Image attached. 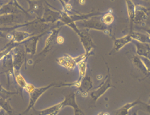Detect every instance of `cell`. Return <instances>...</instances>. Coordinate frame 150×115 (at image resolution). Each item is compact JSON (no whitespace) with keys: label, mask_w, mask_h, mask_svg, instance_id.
<instances>
[{"label":"cell","mask_w":150,"mask_h":115,"mask_svg":"<svg viewBox=\"0 0 150 115\" xmlns=\"http://www.w3.org/2000/svg\"><path fill=\"white\" fill-rule=\"evenodd\" d=\"M64 42V39L63 36H60V35H58L57 38H56V44H63Z\"/></svg>","instance_id":"cell-34"},{"label":"cell","mask_w":150,"mask_h":115,"mask_svg":"<svg viewBox=\"0 0 150 115\" xmlns=\"http://www.w3.org/2000/svg\"><path fill=\"white\" fill-rule=\"evenodd\" d=\"M5 111H4V110H3V109H2V110H1V111H0V115H5Z\"/></svg>","instance_id":"cell-39"},{"label":"cell","mask_w":150,"mask_h":115,"mask_svg":"<svg viewBox=\"0 0 150 115\" xmlns=\"http://www.w3.org/2000/svg\"><path fill=\"white\" fill-rule=\"evenodd\" d=\"M149 17V9L141 5H136L135 8L134 23L137 25H144Z\"/></svg>","instance_id":"cell-12"},{"label":"cell","mask_w":150,"mask_h":115,"mask_svg":"<svg viewBox=\"0 0 150 115\" xmlns=\"http://www.w3.org/2000/svg\"><path fill=\"white\" fill-rule=\"evenodd\" d=\"M61 28L62 27H60V26H56L55 28L51 29L49 35L47 37L46 40H45V46L43 48V51L36 56L37 59H38L36 60V63L37 61L43 59L47 55V53L54 48L55 44H56V38L59 35V33L61 30Z\"/></svg>","instance_id":"cell-4"},{"label":"cell","mask_w":150,"mask_h":115,"mask_svg":"<svg viewBox=\"0 0 150 115\" xmlns=\"http://www.w3.org/2000/svg\"><path fill=\"white\" fill-rule=\"evenodd\" d=\"M126 6H127V11H128V16L129 19V33L133 31V24H134V18H135V8L136 5L133 1L131 0H127L125 1Z\"/></svg>","instance_id":"cell-19"},{"label":"cell","mask_w":150,"mask_h":115,"mask_svg":"<svg viewBox=\"0 0 150 115\" xmlns=\"http://www.w3.org/2000/svg\"><path fill=\"white\" fill-rule=\"evenodd\" d=\"M59 114V112H55V113H53V114H50V115H57Z\"/></svg>","instance_id":"cell-41"},{"label":"cell","mask_w":150,"mask_h":115,"mask_svg":"<svg viewBox=\"0 0 150 115\" xmlns=\"http://www.w3.org/2000/svg\"><path fill=\"white\" fill-rule=\"evenodd\" d=\"M63 6V11H64L68 14H71L72 12V6L70 2L68 1H59Z\"/></svg>","instance_id":"cell-30"},{"label":"cell","mask_w":150,"mask_h":115,"mask_svg":"<svg viewBox=\"0 0 150 115\" xmlns=\"http://www.w3.org/2000/svg\"><path fill=\"white\" fill-rule=\"evenodd\" d=\"M79 3H80V4H83V3H86V2H85V1H80V2H79Z\"/></svg>","instance_id":"cell-42"},{"label":"cell","mask_w":150,"mask_h":115,"mask_svg":"<svg viewBox=\"0 0 150 115\" xmlns=\"http://www.w3.org/2000/svg\"><path fill=\"white\" fill-rule=\"evenodd\" d=\"M13 59V65H14V69H15V73L20 72L22 66L24 65L26 67V60H27V53L23 46V44H21L16 47L15 49L11 52Z\"/></svg>","instance_id":"cell-3"},{"label":"cell","mask_w":150,"mask_h":115,"mask_svg":"<svg viewBox=\"0 0 150 115\" xmlns=\"http://www.w3.org/2000/svg\"><path fill=\"white\" fill-rule=\"evenodd\" d=\"M34 34L29 33L28 31H13L10 34L7 35V36L14 43L18 44H23V42L32 37Z\"/></svg>","instance_id":"cell-14"},{"label":"cell","mask_w":150,"mask_h":115,"mask_svg":"<svg viewBox=\"0 0 150 115\" xmlns=\"http://www.w3.org/2000/svg\"><path fill=\"white\" fill-rule=\"evenodd\" d=\"M74 86L76 87V84L75 82L73 83H64V82H55V83H52V84H48L47 86L44 87H40V88H35V89L33 93H31L30 95V101H29V104H28V108L25 109V111L20 114V115H24L30 111V109L31 108H33L35 104L36 103L38 99L40 98V97L43 95V93H45L47 89H49L50 88L52 87H71Z\"/></svg>","instance_id":"cell-1"},{"label":"cell","mask_w":150,"mask_h":115,"mask_svg":"<svg viewBox=\"0 0 150 115\" xmlns=\"http://www.w3.org/2000/svg\"><path fill=\"white\" fill-rule=\"evenodd\" d=\"M0 37H6V35L3 33V31L0 32Z\"/></svg>","instance_id":"cell-36"},{"label":"cell","mask_w":150,"mask_h":115,"mask_svg":"<svg viewBox=\"0 0 150 115\" xmlns=\"http://www.w3.org/2000/svg\"><path fill=\"white\" fill-rule=\"evenodd\" d=\"M132 63H133V65L136 67V69H138L139 71L142 72L143 74H144L146 77H148V75H149V72L147 71V69L145 68V66L144 65V64L142 62V60H141V57L140 56H138L137 55H135L132 57Z\"/></svg>","instance_id":"cell-25"},{"label":"cell","mask_w":150,"mask_h":115,"mask_svg":"<svg viewBox=\"0 0 150 115\" xmlns=\"http://www.w3.org/2000/svg\"><path fill=\"white\" fill-rule=\"evenodd\" d=\"M38 19H35L32 21H29V22L24 23H19V24L14 25V26H11V27H0V32L1 31H16V29H18L19 28H22V27H25L28 24H38Z\"/></svg>","instance_id":"cell-26"},{"label":"cell","mask_w":150,"mask_h":115,"mask_svg":"<svg viewBox=\"0 0 150 115\" xmlns=\"http://www.w3.org/2000/svg\"><path fill=\"white\" fill-rule=\"evenodd\" d=\"M23 11L25 14H28V11L24 10L18 3L17 1H10L6 4H4L0 7V16H6V15H12V14H16L18 11Z\"/></svg>","instance_id":"cell-10"},{"label":"cell","mask_w":150,"mask_h":115,"mask_svg":"<svg viewBox=\"0 0 150 115\" xmlns=\"http://www.w3.org/2000/svg\"><path fill=\"white\" fill-rule=\"evenodd\" d=\"M89 55H87L85 53H83L80 56H78L76 57H72L70 55L65 54L64 56H61L56 60V62L59 65H60L65 69H67V71H72L76 67L77 64L81 61L82 60L85 58H88Z\"/></svg>","instance_id":"cell-5"},{"label":"cell","mask_w":150,"mask_h":115,"mask_svg":"<svg viewBox=\"0 0 150 115\" xmlns=\"http://www.w3.org/2000/svg\"><path fill=\"white\" fill-rule=\"evenodd\" d=\"M63 107L70 106L73 109L74 115H85L82 109H80L76 100V94L74 92H70L64 96V100L61 102Z\"/></svg>","instance_id":"cell-8"},{"label":"cell","mask_w":150,"mask_h":115,"mask_svg":"<svg viewBox=\"0 0 150 115\" xmlns=\"http://www.w3.org/2000/svg\"><path fill=\"white\" fill-rule=\"evenodd\" d=\"M142 62L144 64V65L145 66V68L147 69V71L149 72V75L150 74V59L145 58V57H141ZM148 75V76H149Z\"/></svg>","instance_id":"cell-32"},{"label":"cell","mask_w":150,"mask_h":115,"mask_svg":"<svg viewBox=\"0 0 150 115\" xmlns=\"http://www.w3.org/2000/svg\"><path fill=\"white\" fill-rule=\"evenodd\" d=\"M0 108L4 110L8 115H14L13 109L7 99L0 97Z\"/></svg>","instance_id":"cell-28"},{"label":"cell","mask_w":150,"mask_h":115,"mask_svg":"<svg viewBox=\"0 0 150 115\" xmlns=\"http://www.w3.org/2000/svg\"><path fill=\"white\" fill-rule=\"evenodd\" d=\"M111 87H112V85L111 84V77L110 74H109V70H108V73L107 77H106V79L104 80V81L103 82V84L100 85L97 89H96L95 91H93L92 93H90V96L92 97V100L96 102L97 100L104 95V93L107 92L108 89H109Z\"/></svg>","instance_id":"cell-7"},{"label":"cell","mask_w":150,"mask_h":115,"mask_svg":"<svg viewBox=\"0 0 150 115\" xmlns=\"http://www.w3.org/2000/svg\"><path fill=\"white\" fill-rule=\"evenodd\" d=\"M129 34L131 35L132 40L137 41V42H140L142 44H150L149 36L148 35L143 34V33L137 32V31H132Z\"/></svg>","instance_id":"cell-24"},{"label":"cell","mask_w":150,"mask_h":115,"mask_svg":"<svg viewBox=\"0 0 150 115\" xmlns=\"http://www.w3.org/2000/svg\"><path fill=\"white\" fill-rule=\"evenodd\" d=\"M140 102H141V100L137 99L134 102H132L127 103L125 106H123L122 107H120V109H117L115 113V115H128L129 110L136 106H137L138 104H140Z\"/></svg>","instance_id":"cell-22"},{"label":"cell","mask_w":150,"mask_h":115,"mask_svg":"<svg viewBox=\"0 0 150 115\" xmlns=\"http://www.w3.org/2000/svg\"><path fill=\"white\" fill-rule=\"evenodd\" d=\"M92 88V81L91 77L89 76L86 75L85 77H83V79L80 82V84L79 88L77 89H78V93H80L82 97H86L88 95V92Z\"/></svg>","instance_id":"cell-16"},{"label":"cell","mask_w":150,"mask_h":115,"mask_svg":"<svg viewBox=\"0 0 150 115\" xmlns=\"http://www.w3.org/2000/svg\"><path fill=\"white\" fill-rule=\"evenodd\" d=\"M1 110H2V109H1V108H0V111H1Z\"/></svg>","instance_id":"cell-44"},{"label":"cell","mask_w":150,"mask_h":115,"mask_svg":"<svg viewBox=\"0 0 150 115\" xmlns=\"http://www.w3.org/2000/svg\"><path fill=\"white\" fill-rule=\"evenodd\" d=\"M140 104L143 106L144 109H145V111H147L149 114H150V105H149V104H146V103L142 102H140Z\"/></svg>","instance_id":"cell-33"},{"label":"cell","mask_w":150,"mask_h":115,"mask_svg":"<svg viewBox=\"0 0 150 115\" xmlns=\"http://www.w3.org/2000/svg\"><path fill=\"white\" fill-rule=\"evenodd\" d=\"M114 20H115V18H114L113 13H112V10H109L108 11L104 13V15L102 16V17H101V21H102V23L104 25L108 26V27H110L111 25L113 23Z\"/></svg>","instance_id":"cell-27"},{"label":"cell","mask_w":150,"mask_h":115,"mask_svg":"<svg viewBox=\"0 0 150 115\" xmlns=\"http://www.w3.org/2000/svg\"><path fill=\"white\" fill-rule=\"evenodd\" d=\"M29 3V9L28 13L29 15H35L36 19H40L43 16L44 5L43 2H36V1H28Z\"/></svg>","instance_id":"cell-15"},{"label":"cell","mask_w":150,"mask_h":115,"mask_svg":"<svg viewBox=\"0 0 150 115\" xmlns=\"http://www.w3.org/2000/svg\"><path fill=\"white\" fill-rule=\"evenodd\" d=\"M77 35L80 38L81 44H83V48L85 50V54L89 55V56L92 55V51L95 48V44L89 35L88 31V30H85V31L80 30V32Z\"/></svg>","instance_id":"cell-9"},{"label":"cell","mask_w":150,"mask_h":115,"mask_svg":"<svg viewBox=\"0 0 150 115\" xmlns=\"http://www.w3.org/2000/svg\"><path fill=\"white\" fill-rule=\"evenodd\" d=\"M149 76H150V74H149V76H148V77H149Z\"/></svg>","instance_id":"cell-45"},{"label":"cell","mask_w":150,"mask_h":115,"mask_svg":"<svg viewBox=\"0 0 150 115\" xmlns=\"http://www.w3.org/2000/svg\"><path fill=\"white\" fill-rule=\"evenodd\" d=\"M15 81L18 84V86L20 88V89L23 90L24 89L26 85L28 84V82L26 81L25 78L23 77V76L20 73V72H17V73H15Z\"/></svg>","instance_id":"cell-29"},{"label":"cell","mask_w":150,"mask_h":115,"mask_svg":"<svg viewBox=\"0 0 150 115\" xmlns=\"http://www.w3.org/2000/svg\"><path fill=\"white\" fill-rule=\"evenodd\" d=\"M133 41V44L136 46L137 55L140 57H145L150 59V45L149 44H142L137 41Z\"/></svg>","instance_id":"cell-17"},{"label":"cell","mask_w":150,"mask_h":115,"mask_svg":"<svg viewBox=\"0 0 150 115\" xmlns=\"http://www.w3.org/2000/svg\"><path fill=\"white\" fill-rule=\"evenodd\" d=\"M132 41V39L129 34L126 35L121 38H118V39L114 38L113 50H112V52H114V53L119 52L121 48H123L124 47L127 45L128 44H129V43H131Z\"/></svg>","instance_id":"cell-18"},{"label":"cell","mask_w":150,"mask_h":115,"mask_svg":"<svg viewBox=\"0 0 150 115\" xmlns=\"http://www.w3.org/2000/svg\"><path fill=\"white\" fill-rule=\"evenodd\" d=\"M25 91L27 92V93L29 94V96L31 95V93H33L34 91H35V85L32 84H31V83H28L27 84V85H26V87H25Z\"/></svg>","instance_id":"cell-31"},{"label":"cell","mask_w":150,"mask_h":115,"mask_svg":"<svg viewBox=\"0 0 150 115\" xmlns=\"http://www.w3.org/2000/svg\"><path fill=\"white\" fill-rule=\"evenodd\" d=\"M44 33L45 32H43V33L40 35H33L32 37L28 39V40H27L25 42L23 43L27 54H30L31 56H35V55L39 40H40L41 36H43Z\"/></svg>","instance_id":"cell-13"},{"label":"cell","mask_w":150,"mask_h":115,"mask_svg":"<svg viewBox=\"0 0 150 115\" xmlns=\"http://www.w3.org/2000/svg\"><path fill=\"white\" fill-rule=\"evenodd\" d=\"M149 105H150V97H149V103H148Z\"/></svg>","instance_id":"cell-43"},{"label":"cell","mask_w":150,"mask_h":115,"mask_svg":"<svg viewBox=\"0 0 150 115\" xmlns=\"http://www.w3.org/2000/svg\"><path fill=\"white\" fill-rule=\"evenodd\" d=\"M81 28H85L88 31L91 29L97 30V31H102L103 33L109 36H112V28L104 25L101 21V18H99V17H93L87 20H83L81 22Z\"/></svg>","instance_id":"cell-2"},{"label":"cell","mask_w":150,"mask_h":115,"mask_svg":"<svg viewBox=\"0 0 150 115\" xmlns=\"http://www.w3.org/2000/svg\"><path fill=\"white\" fill-rule=\"evenodd\" d=\"M3 73H5L7 78V89L10 87V79L11 77L15 78V69L13 65V59L11 53L3 59Z\"/></svg>","instance_id":"cell-11"},{"label":"cell","mask_w":150,"mask_h":115,"mask_svg":"<svg viewBox=\"0 0 150 115\" xmlns=\"http://www.w3.org/2000/svg\"><path fill=\"white\" fill-rule=\"evenodd\" d=\"M44 11L43 16L40 19H38L39 23H51L54 24L56 22L59 21L61 16V11H55L52 6H48L47 4L44 5Z\"/></svg>","instance_id":"cell-6"},{"label":"cell","mask_w":150,"mask_h":115,"mask_svg":"<svg viewBox=\"0 0 150 115\" xmlns=\"http://www.w3.org/2000/svg\"><path fill=\"white\" fill-rule=\"evenodd\" d=\"M96 78H97V80H101L102 79V75H97V77H96Z\"/></svg>","instance_id":"cell-38"},{"label":"cell","mask_w":150,"mask_h":115,"mask_svg":"<svg viewBox=\"0 0 150 115\" xmlns=\"http://www.w3.org/2000/svg\"><path fill=\"white\" fill-rule=\"evenodd\" d=\"M132 115H137V111H134V112L132 113Z\"/></svg>","instance_id":"cell-40"},{"label":"cell","mask_w":150,"mask_h":115,"mask_svg":"<svg viewBox=\"0 0 150 115\" xmlns=\"http://www.w3.org/2000/svg\"><path fill=\"white\" fill-rule=\"evenodd\" d=\"M97 115H109L108 113H104V112H100V113H99Z\"/></svg>","instance_id":"cell-37"},{"label":"cell","mask_w":150,"mask_h":115,"mask_svg":"<svg viewBox=\"0 0 150 115\" xmlns=\"http://www.w3.org/2000/svg\"><path fill=\"white\" fill-rule=\"evenodd\" d=\"M62 109H63V106H62L61 102H60L57 105L51 106L49 108H47V109H43V110L37 111L35 109V114L33 115H50L55 112H59Z\"/></svg>","instance_id":"cell-23"},{"label":"cell","mask_w":150,"mask_h":115,"mask_svg":"<svg viewBox=\"0 0 150 115\" xmlns=\"http://www.w3.org/2000/svg\"><path fill=\"white\" fill-rule=\"evenodd\" d=\"M19 18V15L18 14H12V15H6V16H0V25H12L19 24L16 23Z\"/></svg>","instance_id":"cell-21"},{"label":"cell","mask_w":150,"mask_h":115,"mask_svg":"<svg viewBox=\"0 0 150 115\" xmlns=\"http://www.w3.org/2000/svg\"><path fill=\"white\" fill-rule=\"evenodd\" d=\"M144 30H145V31L148 33V35L149 36V39H150V28H145Z\"/></svg>","instance_id":"cell-35"},{"label":"cell","mask_w":150,"mask_h":115,"mask_svg":"<svg viewBox=\"0 0 150 115\" xmlns=\"http://www.w3.org/2000/svg\"><path fill=\"white\" fill-rule=\"evenodd\" d=\"M87 61H88V58H85V59L82 60L81 61H80L77 64L76 66L79 69V78L75 81L76 88H77V89L79 88L80 82L83 80V77L86 76V73H87V66H88Z\"/></svg>","instance_id":"cell-20"}]
</instances>
